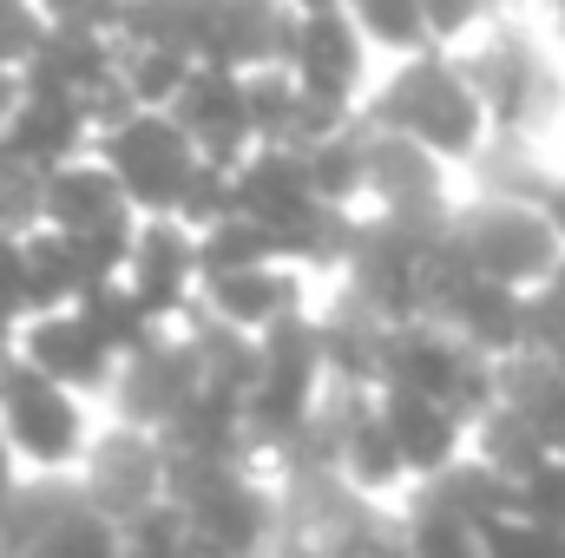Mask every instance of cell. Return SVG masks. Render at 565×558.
I'll return each instance as SVG.
<instances>
[{
    "instance_id": "20",
    "label": "cell",
    "mask_w": 565,
    "mask_h": 558,
    "mask_svg": "<svg viewBox=\"0 0 565 558\" xmlns=\"http://www.w3.org/2000/svg\"><path fill=\"white\" fill-rule=\"evenodd\" d=\"M513 513H520V519H533V526L565 533V453L533 460V466L513 480Z\"/></svg>"
},
{
    "instance_id": "2",
    "label": "cell",
    "mask_w": 565,
    "mask_h": 558,
    "mask_svg": "<svg viewBox=\"0 0 565 558\" xmlns=\"http://www.w3.org/2000/svg\"><path fill=\"white\" fill-rule=\"evenodd\" d=\"M362 119L382 126V132H408L434 158H447L460 178L473 171V158L493 139V119H487L460 53H447V46H422V53L382 60L375 86L362 99Z\"/></svg>"
},
{
    "instance_id": "25",
    "label": "cell",
    "mask_w": 565,
    "mask_h": 558,
    "mask_svg": "<svg viewBox=\"0 0 565 558\" xmlns=\"http://www.w3.org/2000/svg\"><path fill=\"white\" fill-rule=\"evenodd\" d=\"M13 493H20V466H13V453H7V440H0V513H7Z\"/></svg>"
},
{
    "instance_id": "28",
    "label": "cell",
    "mask_w": 565,
    "mask_h": 558,
    "mask_svg": "<svg viewBox=\"0 0 565 558\" xmlns=\"http://www.w3.org/2000/svg\"><path fill=\"white\" fill-rule=\"evenodd\" d=\"M282 13H309V7H329V0H277Z\"/></svg>"
},
{
    "instance_id": "15",
    "label": "cell",
    "mask_w": 565,
    "mask_h": 558,
    "mask_svg": "<svg viewBox=\"0 0 565 558\" xmlns=\"http://www.w3.org/2000/svg\"><path fill=\"white\" fill-rule=\"evenodd\" d=\"M375 395H382L388 433H395V447H402L415 486L440 480L447 466L467 460V447H473V420L460 415V408H447V401H434V395H415V388H375Z\"/></svg>"
},
{
    "instance_id": "14",
    "label": "cell",
    "mask_w": 565,
    "mask_h": 558,
    "mask_svg": "<svg viewBox=\"0 0 565 558\" xmlns=\"http://www.w3.org/2000/svg\"><path fill=\"white\" fill-rule=\"evenodd\" d=\"M171 112H178V126L198 139V151L217 158V164H237V158L257 144V132H250V79H244V66L198 60L191 79H184V93L171 99Z\"/></svg>"
},
{
    "instance_id": "12",
    "label": "cell",
    "mask_w": 565,
    "mask_h": 558,
    "mask_svg": "<svg viewBox=\"0 0 565 558\" xmlns=\"http://www.w3.org/2000/svg\"><path fill=\"white\" fill-rule=\"evenodd\" d=\"M119 277H126V289L151 309V322H184V315L198 309V282H204L198 230H191L184 217H139Z\"/></svg>"
},
{
    "instance_id": "26",
    "label": "cell",
    "mask_w": 565,
    "mask_h": 558,
    "mask_svg": "<svg viewBox=\"0 0 565 558\" xmlns=\"http://www.w3.org/2000/svg\"><path fill=\"white\" fill-rule=\"evenodd\" d=\"M546 217H553V230H559V244H565V171L553 178V191H546Z\"/></svg>"
},
{
    "instance_id": "9",
    "label": "cell",
    "mask_w": 565,
    "mask_h": 558,
    "mask_svg": "<svg viewBox=\"0 0 565 558\" xmlns=\"http://www.w3.org/2000/svg\"><path fill=\"white\" fill-rule=\"evenodd\" d=\"M460 191H467V178H460L447 158H434V151L415 144L408 132L369 126V197H362V211L402 217V224H427V230H447Z\"/></svg>"
},
{
    "instance_id": "23",
    "label": "cell",
    "mask_w": 565,
    "mask_h": 558,
    "mask_svg": "<svg viewBox=\"0 0 565 558\" xmlns=\"http://www.w3.org/2000/svg\"><path fill=\"white\" fill-rule=\"evenodd\" d=\"M33 7L46 13V26H66V33H119L132 0H33Z\"/></svg>"
},
{
    "instance_id": "5",
    "label": "cell",
    "mask_w": 565,
    "mask_h": 558,
    "mask_svg": "<svg viewBox=\"0 0 565 558\" xmlns=\"http://www.w3.org/2000/svg\"><path fill=\"white\" fill-rule=\"evenodd\" d=\"M93 151L106 158V171L119 178V191L132 197L139 217H178V204L191 197L198 171H204V151L198 139L178 126V112L164 106H139L126 112L119 126H106Z\"/></svg>"
},
{
    "instance_id": "8",
    "label": "cell",
    "mask_w": 565,
    "mask_h": 558,
    "mask_svg": "<svg viewBox=\"0 0 565 558\" xmlns=\"http://www.w3.org/2000/svg\"><path fill=\"white\" fill-rule=\"evenodd\" d=\"M171 486H178L171 440L151 433V427H132V420L106 415L93 453H86V466H79V493H86L99 513H113V519L126 526V519H139L151 506H164Z\"/></svg>"
},
{
    "instance_id": "16",
    "label": "cell",
    "mask_w": 565,
    "mask_h": 558,
    "mask_svg": "<svg viewBox=\"0 0 565 558\" xmlns=\"http://www.w3.org/2000/svg\"><path fill=\"white\" fill-rule=\"evenodd\" d=\"M113 73H119V33H66V26H46V40L20 66L26 86H53L73 99H93Z\"/></svg>"
},
{
    "instance_id": "11",
    "label": "cell",
    "mask_w": 565,
    "mask_h": 558,
    "mask_svg": "<svg viewBox=\"0 0 565 558\" xmlns=\"http://www.w3.org/2000/svg\"><path fill=\"white\" fill-rule=\"evenodd\" d=\"M7 348H13L20 362H33L40 375H53V382L79 388V395H93V401H106L113 368H119V348L99 335V322H93L79 302H66V309H33V315L7 335Z\"/></svg>"
},
{
    "instance_id": "17",
    "label": "cell",
    "mask_w": 565,
    "mask_h": 558,
    "mask_svg": "<svg viewBox=\"0 0 565 558\" xmlns=\"http://www.w3.org/2000/svg\"><path fill=\"white\" fill-rule=\"evenodd\" d=\"M402 546L408 558H487V526L434 486H415L402 506Z\"/></svg>"
},
{
    "instance_id": "21",
    "label": "cell",
    "mask_w": 565,
    "mask_h": 558,
    "mask_svg": "<svg viewBox=\"0 0 565 558\" xmlns=\"http://www.w3.org/2000/svg\"><path fill=\"white\" fill-rule=\"evenodd\" d=\"M33 315V277H26V224H0V342Z\"/></svg>"
},
{
    "instance_id": "18",
    "label": "cell",
    "mask_w": 565,
    "mask_h": 558,
    "mask_svg": "<svg viewBox=\"0 0 565 558\" xmlns=\"http://www.w3.org/2000/svg\"><path fill=\"white\" fill-rule=\"evenodd\" d=\"M191 66L198 60L178 53V46H164V40H119V79H126V93L139 106H164L171 112V99L184 93Z\"/></svg>"
},
{
    "instance_id": "27",
    "label": "cell",
    "mask_w": 565,
    "mask_h": 558,
    "mask_svg": "<svg viewBox=\"0 0 565 558\" xmlns=\"http://www.w3.org/2000/svg\"><path fill=\"white\" fill-rule=\"evenodd\" d=\"M13 99H20V66H0V119L13 112Z\"/></svg>"
},
{
    "instance_id": "13",
    "label": "cell",
    "mask_w": 565,
    "mask_h": 558,
    "mask_svg": "<svg viewBox=\"0 0 565 558\" xmlns=\"http://www.w3.org/2000/svg\"><path fill=\"white\" fill-rule=\"evenodd\" d=\"M79 151H93V112H86V99L20 79V99L0 119V164L20 171V178H46L53 164L79 158Z\"/></svg>"
},
{
    "instance_id": "3",
    "label": "cell",
    "mask_w": 565,
    "mask_h": 558,
    "mask_svg": "<svg viewBox=\"0 0 565 558\" xmlns=\"http://www.w3.org/2000/svg\"><path fill=\"white\" fill-rule=\"evenodd\" d=\"M99 427H106V401L40 375L0 342V440L20 480H79Z\"/></svg>"
},
{
    "instance_id": "7",
    "label": "cell",
    "mask_w": 565,
    "mask_h": 558,
    "mask_svg": "<svg viewBox=\"0 0 565 558\" xmlns=\"http://www.w3.org/2000/svg\"><path fill=\"white\" fill-rule=\"evenodd\" d=\"M282 66L302 79L309 99H322V106H335V112H362V99H369V86H375V73H382V53L362 40V26L349 20V7L329 0V7L296 13Z\"/></svg>"
},
{
    "instance_id": "6",
    "label": "cell",
    "mask_w": 565,
    "mask_h": 558,
    "mask_svg": "<svg viewBox=\"0 0 565 558\" xmlns=\"http://www.w3.org/2000/svg\"><path fill=\"white\" fill-rule=\"evenodd\" d=\"M198 395H204L198 335H191V322H164V329L145 335L139 348L119 355L113 388H106V415L132 420V427H151V433H171Z\"/></svg>"
},
{
    "instance_id": "4",
    "label": "cell",
    "mask_w": 565,
    "mask_h": 558,
    "mask_svg": "<svg viewBox=\"0 0 565 558\" xmlns=\"http://www.w3.org/2000/svg\"><path fill=\"white\" fill-rule=\"evenodd\" d=\"M447 244L460 250L467 270L507 282V289H540L565 257L559 230H553L540 197H507V191H473V184L454 204Z\"/></svg>"
},
{
    "instance_id": "1",
    "label": "cell",
    "mask_w": 565,
    "mask_h": 558,
    "mask_svg": "<svg viewBox=\"0 0 565 558\" xmlns=\"http://www.w3.org/2000/svg\"><path fill=\"white\" fill-rule=\"evenodd\" d=\"M493 139L559 144L565 132V40L546 26V13H493L467 46H454ZM559 158V151H553Z\"/></svg>"
},
{
    "instance_id": "19",
    "label": "cell",
    "mask_w": 565,
    "mask_h": 558,
    "mask_svg": "<svg viewBox=\"0 0 565 558\" xmlns=\"http://www.w3.org/2000/svg\"><path fill=\"white\" fill-rule=\"evenodd\" d=\"M342 7H349V20L362 26V40L382 60H402V53L434 46V33H427V20H422V0H342Z\"/></svg>"
},
{
    "instance_id": "10",
    "label": "cell",
    "mask_w": 565,
    "mask_h": 558,
    "mask_svg": "<svg viewBox=\"0 0 565 558\" xmlns=\"http://www.w3.org/2000/svg\"><path fill=\"white\" fill-rule=\"evenodd\" d=\"M322 296V277L302 270L296 257H264V264H237V270H204L198 282V309L237 335H270L289 315H309Z\"/></svg>"
},
{
    "instance_id": "24",
    "label": "cell",
    "mask_w": 565,
    "mask_h": 558,
    "mask_svg": "<svg viewBox=\"0 0 565 558\" xmlns=\"http://www.w3.org/2000/svg\"><path fill=\"white\" fill-rule=\"evenodd\" d=\"M46 40V13L33 0H0V66H26Z\"/></svg>"
},
{
    "instance_id": "29",
    "label": "cell",
    "mask_w": 565,
    "mask_h": 558,
    "mask_svg": "<svg viewBox=\"0 0 565 558\" xmlns=\"http://www.w3.org/2000/svg\"><path fill=\"white\" fill-rule=\"evenodd\" d=\"M553 151H559V171H565V132H559V144H553Z\"/></svg>"
},
{
    "instance_id": "22",
    "label": "cell",
    "mask_w": 565,
    "mask_h": 558,
    "mask_svg": "<svg viewBox=\"0 0 565 558\" xmlns=\"http://www.w3.org/2000/svg\"><path fill=\"white\" fill-rule=\"evenodd\" d=\"M500 13V0H422V20H427V33H434V46H467L487 20Z\"/></svg>"
}]
</instances>
